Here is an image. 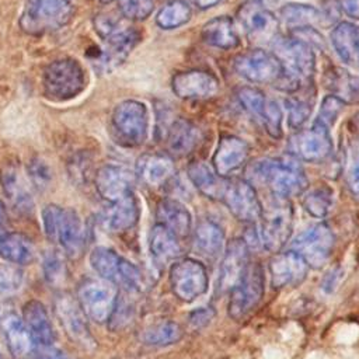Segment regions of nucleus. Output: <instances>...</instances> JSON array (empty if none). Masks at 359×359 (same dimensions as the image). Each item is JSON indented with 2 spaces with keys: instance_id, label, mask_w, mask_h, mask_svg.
<instances>
[{
  "instance_id": "obj_1",
  "label": "nucleus",
  "mask_w": 359,
  "mask_h": 359,
  "mask_svg": "<svg viewBox=\"0 0 359 359\" xmlns=\"http://www.w3.org/2000/svg\"><path fill=\"white\" fill-rule=\"evenodd\" d=\"M247 180L254 184H265L275 196L292 198L306 191L309 180L299 160L289 157H264L254 160L245 170Z\"/></svg>"
},
{
  "instance_id": "obj_2",
  "label": "nucleus",
  "mask_w": 359,
  "mask_h": 359,
  "mask_svg": "<svg viewBox=\"0 0 359 359\" xmlns=\"http://www.w3.org/2000/svg\"><path fill=\"white\" fill-rule=\"evenodd\" d=\"M293 230V209L286 198L275 196L262 208L259 220L245 231L243 240L251 248H262L271 252H279L289 241Z\"/></svg>"
},
{
  "instance_id": "obj_3",
  "label": "nucleus",
  "mask_w": 359,
  "mask_h": 359,
  "mask_svg": "<svg viewBox=\"0 0 359 359\" xmlns=\"http://www.w3.org/2000/svg\"><path fill=\"white\" fill-rule=\"evenodd\" d=\"M273 53L282 65V73L273 84L278 90L292 94L311 83L316 72V55L309 43L293 36L280 39L275 43Z\"/></svg>"
},
{
  "instance_id": "obj_4",
  "label": "nucleus",
  "mask_w": 359,
  "mask_h": 359,
  "mask_svg": "<svg viewBox=\"0 0 359 359\" xmlns=\"http://www.w3.org/2000/svg\"><path fill=\"white\" fill-rule=\"evenodd\" d=\"M43 233L49 241L57 244L66 255L76 257L84 247V226L74 209L48 205L42 210Z\"/></svg>"
},
{
  "instance_id": "obj_5",
  "label": "nucleus",
  "mask_w": 359,
  "mask_h": 359,
  "mask_svg": "<svg viewBox=\"0 0 359 359\" xmlns=\"http://www.w3.org/2000/svg\"><path fill=\"white\" fill-rule=\"evenodd\" d=\"M87 86V74L80 62L62 57L50 62L42 73V90L46 98L55 102L69 101Z\"/></svg>"
},
{
  "instance_id": "obj_6",
  "label": "nucleus",
  "mask_w": 359,
  "mask_h": 359,
  "mask_svg": "<svg viewBox=\"0 0 359 359\" xmlns=\"http://www.w3.org/2000/svg\"><path fill=\"white\" fill-rule=\"evenodd\" d=\"M72 14V0H27L20 27L29 35H43L66 25Z\"/></svg>"
},
{
  "instance_id": "obj_7",
  "label": "nucleus",
  "mask_w": 359,
  "mask_h": 359,
  "mask_svg": "<svg viewBox=\"0 0 359 359\" xmlns=\"http://www.w3.org/2000/svg\"><path fill=\"white\" fill-rule=\"evenodd\" d=\"M90 265L94 272L114 283L116 287H122L126 292L135 293L142 289L143 279L139 268L119 255L109 247H95L90 254Z\"/></svg>"
},
{
  "instance_id": "obj_8",
  "label": "nucleus",
  "mask_w": 359,
  "mask_h": 359,
  "mask_svg": "<svg viewBox=\"0 0 359 359\" xmlns=\"http://www.w3.org/2000/svg\"><path fill=\"white\" fill-rule=\"evenodd\" d=\"M119 297L118 287L102 279L88 278L77 286V302L86 317L97 324L108 323Z\"/></svg>"
},
{
  "instance_id": "obj_9",
  "label": "nucleus",
  "mask_w": 359,
  "mask_h": 359,
  "mask_svg": "<svg viewBox=\"0 0 359 359\" xmlns=\"http://www.w3.org/2000/svg\"><path fill=\"white\" fill-rule=\"evenodd\" d=\"M111 123L121 144L129 147L140 146L149 133L147 107L137 100H125L115 107Z\"/></svg>"
},
{
  "instance_id": "obj_10",
  "label": "nucleus",
  "mask_w": 359,
  "mask_h": 359,
  "mask_svg": "<svg viewBox=\"0 0 359 359\" xmlns=\"http://www.w3.org/2000/svg\"><path fill=\"white\" fill-rule=\"evenodd\" d=\"M265 290V273L259 262H250L244 275L229 292V316L240 321L261 302Z\"/></svg>"
},
{
  "instance_id": "obj_11",
  "label": "nucleus",
  "mask_w": 359,
  "mask_h": 359,
  "mask_svg": "<svg viewBox=\"0 0 359 359\" xmlns=\"http://www.w3.org/2000/svg\"><path fill=\"white\" fill-rule=\"evenodd\" d=\"M170 286L172 293L185 303L201 297L209 285L205 265L196 258H178L170 268Z\"/></svg>"
},
{
  "instance_id": "obj_12",
  "label": "nucleus",
  "mask_w": 359,
  "mask_h": 359,
  "mask_svg": "<svg viewBox=\"0 0 359 359\" xmlns=\"http://www.w3.org/2000/svg\"><path fill=\"white\" fill-rule=\"evenodd\" d=\"M335 234L325 223H317L299 233L290 243L292 251L299 254L309 268H323L332 254Z\"/></svg>"
},
{
  "instance_id": "obj_13",
  "label": "nucleus",
  "mask_w": 359,
  "mask_h": 359,
  "mask_svg": "<svg viewBox=\"0 0 359 359\" xmlns=\"http://www.w3.org/2000/svg\"><path fill=\"white\" fill-rule=\"evenodd\" d=\"M290 156L309 163H320L332 153V137L330 129L320 121L310 128L297 129L287 140Z\"/></svg>"
},
{
  "instance_id": "obj_14",
  "label": "nucleus",
  "mask_w": 359,
  "mask_h": 359,
  "mask_svg": "<svg viewBox=\"0 0 359 359\" xmlns=\"http://www.w3.org/2000/svg\"><path fill=\"white\" fill-rule=\"evenodd\" d=\"M233 67L238 76L252 84H275L282 73V65L276 55L261 48L236 56Z\"/></svg>"
},
{
  "instance_id": "obj_15",
  "label": "nucleus",
  "mask_w": 359,
  "mask_h": 359,
  "mask_svg": "<svg viewBox=\"0 0 359 359\" xmlns=\"http://www.w3.org/2000/svg\"><path fill=\"white\" fill-rule=\"evenodd\" d=\"M222 202L240 222L254 224L262 215V203L255 188L245 180H229Z\"/></svg>"
},
{
  "instance_id": "obj_16",
  "label": "nucleus",
  "mask_w": 359,
  "mask_h": 359,
  "mask_svg": "<svg viewBox=\"0 0 359 359\" xmlns=\"http://www.w3.org/2000/svg\"><path fill=\"white\" fill-rule=\"evenodd\" d=\"M237 20L245 35L255 43H268L278 35L279 21L264 4L247 1L237 10Z\"/></svg>"
},
{
  "instance_id": "obj_17",
  "label": "nucleus",
  "mask_w": 359,
  "mask_h": 359,
  "mask_svg": "<svg viewBox=\"0 0 359 359\" xmlns=\"http://www.w3.org/2000/svg\"><path fill=\"white\" fill-rule=\"evenodd\" d=\"M55 311L62 328L72 341L88 349L95 346L88 327V318L83 313L77 299L70 294H59L55 300Z\"/></svg>"
},
{
  "instance_id": "obj_18",
  "label": "nucleus",
  "mask_w": 359,
  "mask_h": 359,
  "mask_svg": "<svg viewBox=\"0 0 359 359\" xmlns=\"http://www.w3.org/2000/svg\"><path fill=\"white\" fill-rule=\"evenodd\" d=\"M250 264V248L243 237L233 238L223 251L217 275V293H229Z\"/></svg>"
},
{
  "instance_id": "obj_19",
  "label": "nucleus",
  "mask_w": 359,
  "mask_h": 359,
  "mask_svg": "<svg viewBox=\"0 0 359 359\" xmlns=\"http://www.w3.org/2000/svg\"><path fill=\"white\" fill-rule=\"evenodd\" d=\"M171 88L181 100H208L219 93L220 83L212 73L194 69L174 74Z\"/></svg>"
},
{
  "instance_id": "obj_20",
  "label": "nucleus",
  "mask_w": 359,
  "mask_h": 359,
  "mask_svg": "<svg viewBox=\"0 0 359 359\" xmlns=\"http://www.w3.org/2000/svg\"><path fill=\"white\" fill-rule=\"evenodd\" d=\"M139 41H140V34L137 29L132 27L121 28L115 34L107 36L104 39V46L101 48L98 57L95 60L98 70H102V72L114 70L116 66L125 62V59L132 52V49L137 45Z\"/></svg>"
},
{
  "instance_id": "obj_21",
  "label": "nucleus",
  "mask_w": 359,
  "mask_h": 359,
  "mask_svg": "<svg viewBox=\"0 0 359 359\" xmlns=\"http://www.w3.org/2000/svg\"><path fill=\"white\" fill-rule=\"evenodd\" d=\"M94 184L102 199L107 202H115L133 194L135 175L121 165L105 164L97 170Z\"/></svg>"
},
{
  "instance_id": "obj_22",
  "label": "nucleus",
  "mask_w": 359,
  "mask_h": 359,
  "mask_svg": "<svg viewBox=\"0 0 359 359\" xmlns=\"http://www.w3.org/2000/svg\"><path fill=\"white\" fill-rule=\"evenodd\" d=\"M309 272L304 259L292 250L276 252L269 261V273L272 286L283 289L300 285Z\"/></svg>"
},
{
  "instance_id": "obj_23",
  "label": "nucleus",
  "mask_w": 359,
  "mask_h": 359,
  "mask_svg": "<svg viewBox=\"0 0 359 359\" xmlns=\"http://www.w3.org/2000/svg\"><path fill=\"white\" fill-rule=\"evenodd\" d=\"M248 154L250 146L244 139L236 135H223L212 158L213 170L217 175L226 178L245 164Z\"/></svg>"
},
{
  "instance_id": "obj_24",
  "label": "nucleus",
  "mask_w": 359,
  "mask_h": 359,
  "mask_svg": "<svg viewBox=\"0 0 359 359\" xmlns=\"http://www.w3.org/2000/svg\"><path fill=\"white\" fill-rule=\"evenodd\" d=\"M36 348L53 346L56 334L46 307L39 300H28L21 316Z\"/></svg>"
},
{
  "instance_id": "obj_25",
  "label": "nucleus",
  "mask_w": 359,
  "mask_h": 359,
  "mask_svg": "<svg viewBox=\"0 0 359 359\" xmlns=\"http://www.w3.org/2000/svg\"><path fill=\"white\" fill-rule=\"evenodd\" d=\"M139 203L133 194L109 202V205L101 212L100 220L105 230L111 233H122L132 229L139 220Z\"/></svg>"
},
{
  "instance_id": "obj_26",
  "label": "nucleus",
  "mask_w": 359,
  "mask_h": 359,
  "mask_svg": "<svg viewBox=\"0 0 359 359\" xmlns=\"http://www.w3.org/2000/svg\"><path fill=\"white\" fill-rule=\"evenodd\" d=\"M1 327L7 348L14 359H31L35 355L36 345L20 316L7 314L1 321Z\"/></svg>"
},
{
  "instance_id": "obj_27",
  "label": "nucleus",
  "mask_w": 359,
  "mask_h": 359,
  "mask_svg": "<svg viewBox=\"0 0 359 359\" xmlns=\"http://www.w3.org/2000/svg\"><path fill=\"white\" fill-rule=\"evenodd\" d=\"M174 172V161L165 153H144L136 161V174L149 187L165 185Z\"/></svg>"
},
{
  "instance_id": "obj_28",
  "label": "nucleus",
  "mask_w": 359,
  "mask_h": 359,
  "mask_svg": "<svg viewBox=\"0 0 359 359\" xmlns=\"http://www.w3.org/2000/svg\"><path fill=\"white\" fill-rule=\"evenodd\" d=\"M157 223L167 227L178 238L188 237L192 230V216L188 208L174 198H164L156 209Z\"/></svg>"
},
{
  "instance_id": "obj_29",
  "label": "nucleus",
  "mask_w": 359,
  "mask_h": 359,
  "mask_svg": "<svg viewBox=\"0 0 359 359\" xmlns=\"http://www.w3.org/2000/svg\"><path fill=\"white\" fill-rule=\"evenodd\" d=\"M202 139L201 129L185 118H177L171 122L165 140L170 154L184 157L192 153Z\"/></svg>"
},
{
  "instance_id": "obj_30",
  "label": "nucleus",
  "mask_w": 359,
  "mask_h": 359,
  "mask_svg": "<svg viewBox=\"0 0 359 359\" xmlns=\"http://www.w3.org/2000/svg\"><path fill=\"white\" fill-rule=\"evenodd\" d=\"M192 244L201 257L215 261L224 251V231L216 222L203 219L194 229Z\"/></svg>"
},
{
  "instance_id": "obj_31",
  "label": "nucleus",
  "mask_w": 359,
  "mask_h": 359,
  "mask_svg": "<svg viewBox=\"0 0 359 359\" xmlns=\"http://www.w3.org/2000/svg\"><path fill=\"white\" fill-rule=\"evenodd\" d=\"M201 36L209 46L229 50L240 45V35L236 22L229 15H219L209 20L201 31Z\"/></svg>"
},
{
  "instance_id": "obj_32",
  "label": "nucleus",
  "mask_w": 359,
  "mask_h": 359,
  "mask_svg": "<svg viewBox=\"0 0 359 359\" xmlns=\"http://www.w3.org/2000/svg\"><path fill=\"white\" fill-rule=\"evenodd\" d=\"M187 175L192 185L206 198L222 201L229 180L217 175L213 168H210L203 161H192L187 168Z\"/></svg>"
},
{
  "instance_id": "obj_33",
  "label": "nucleus",
  "mask_w": 359,
  "mask_h": 359,
  "mask_svg": "<svg viewBox=\"0 0 359 359\" xmlns=\"http://www.w3.org/2000/svg\"><path fill=\"white\" fill-rule=\"evenodd\" d=\"M331 45L345 65L353 66L359 62V28L348 21L337 24L330 35Z\"/></svg>"
},
{
  "instance_id": "obj_34",
  "label": "nucleus",
  "mask_w": 359,
  "mask_h": 359,
  "mask_svg": "<svg viewBox=\"0 0 359 359\" xmlns=\"http://www.w3.org/2000/svg\"><path fill=\"white\" fill-rule=\"evenodd\" d=\"M149 248L154 261L161 265L174 262L181 257L180 238L160 223H156L150 230Z\"/></svg>"
},
{
  "instance_id": "obj_35",
  "label": "nucleus",
  "mask_w": 359,
  "mask_h": 359,
  "mask_svg": "<svg viewBox=\"0 0 359 359\" xmlns=\"http://www.w3.org/2000/svg\"><path fill=\"white\" fill-rule=\"evenodd\" d=\"M0 257L8 264L24 266L34 261L35 247L32 241L21 233L0 234Z\"/></svg>"
},
{
  "instance_id": "obj_36",
  "label": "nucleus",
  "mask_w": 359,
  "mask_h": 359,
  "mask_svg": "<svg viewBox=\"0 0 359 359\" xmlns=\"http://www.w3.org/2000/svg\"><path fill=\"white\" fill-rule=\"evenodd\" d=\"M0 182L6 196L10 202L22 213H29L34 208V201L25 185V181L21 178L20 171L13 167L7 165L0 171Z\"/></svg>"
},
{
  "instance_id": "obj_37",
  "label": "nucleus",
  "mask_w": 359,
  "mask_h": 359,
  "mask_svg": "<svg viewBox=\"0 0 359 359\" xmlns=\"http://www.w3.org/2000/svg\"><path fill=\"white\" fill-rule=\"evenodd\" d=\"M324 84L332 95L345 104L359 102V77L341 67H331L325 72Z\"/></svg>"
},
{
  "instance_id": "obj_38",
  "label": "nucleus",
  "mask_w": 359,
  "mask_h": 359,
  "mask_svg": "<svg viewBox=\"0 0 359 359\" xmlns=\"http://www.w3.org/2000/svg\"><path fill=\"white\" fill-rule=\"evenodd\" d=\"M316 101V90L313 84H307L286 98L287 122L293 129H300L311 115Z\"/></svg>"
},
{
  "instance_id": "obj_39",
  "label": "nucleus",
  "mask_w": 359,
  "mask_h": 359,
  "mask_svg": "<svg viewBox=\"0 0 359 359\" xmlns=\"http://www.w3.org/2000/svg\"><path fill=\"white\" fill-rule=\"evenodd\" d=\"M184 335L182 327L172 320H161L144 327L139 332V341L147 346H168L177 344Z\"/></svg>"
},
{
  "instance_id": "obj_40",
  "label": "nucleus",
  "mask_w": 359,
  "mask_h": 359,
  "mask_svg": "<svg viewBox=\"0 0 359 359\" xmlns=\"http://www.w3.org/2000/svg\"><path fill=\"white\" fill-rule=\"evenodd\" d=\"M279 15L280 20L292 29L313 27L323 18L320 10H317L314 6L299 3H289L282 6L279 10Z\"/></svg>"
},
{
  "instance_id": "obj_41",
  "label": "nucleus",
  "mask_w": 359,
  "mask_h": 359,
  "mask_svg": "<svg viewBox=\"0 0 359 359\" xmlns=\"http://www.w3.org/2000/svg\"><path fill=\"white\" fill-rule=\"evenodd\" d=\"M192 15L191 6L184 0H171L165 3L156 17V24L163 29H175L185 25Z\"/></svg>"
},
{
  "instance_id": "obj_42",
  "label": "nucleus",
  "mask_w": 359,
  "mask_h": 359,
  "mask_svg": "<svg viewBox=\"0 0 359 359\" xmlns=\"http://www.w3.org/2000/svg\"><path fill=\"white\" fill-rule=\"evenodd\" d=\"M302 205L310 216L323 219L331 212L334 206V191L327 185L316 187L304 194Z\"/></svg>"
},
{
  "instance_id": "obj_43",
  "label": "nucleus",
  "mask_w": 359,
  "mask_h": 359,
  "mask_svg": "<svg viewBox=\"0 0 359 359\" xmlns=\"http://www.w3.org/2000/svg\"><path fill=\"white\" fill-rule=\"evenodd\" d=\"M236 95H237L238 102L250 114V116H252L255 121H258L261 123L268 97L259 88L252 87V86L240 87L237 90Z\"/></svg>"
},
{
  "instance_id": "obj_44",
  "label": "nucleus",
  "mask_w": 359,
  "mask_h": 359,
  "mask_svg": "<svg viewBox=\"0 0 359 359\" xmlns=\"http://www.w3.org/2000/svg\"><path fill=\"white\" fill-rule=\"evenodd\" d=\"M24 272L13 264H0V297L17 294L24 286Z\"/></svg>"
},
{
  "instance_id": "obj_45",
  "label": "nucleus",
  "mask_w": 359,
  "mask_h": 359,
  "mask_svg": "<svg viewBox=\"0 0 359 359\" xmlns=\"http://www.w3.org/2000/svg\"><path fill=\"white\" fill-rule=\"evenodd\" d=\"M282 122H283V109L280 104L273 98H268L261 125L265 128V130L271 137L279 139L283 135Z\"/></svg>"
},
{
  "instance_id": "obj_46",
  "label": "nucleus",
  "mask_w": 359,
  "mask_h": 359,
  "mask_svg": "<svg viewBox=\"0 0 359 359\" xmlns=\"http://www.w3.org/2000/svg\"><path fill=\"white\" fill-rule=\"evenodd\" d=\"M43 278L50 285H60L66 276V266L63 257L57 251H48L42 258Z\"/></svg>"
},
{
  "instance_id": "obj_47",
  "label": "nucleus",
  "mask_w": 359,
  "mask_h": 359,
  "mask_svg": "<svg viewBox=\"0 0 359 359\" xmlns=\"http://www.w3.org/2000/svg\"><path fill=\"white\" fill-rule=\"evenodd\" d=\"M154 10V0H121L119 13L132 21L146 20Z\"/></svg>"
},
{
  "instance_id": "obj_48",
  "label": "nucleus",
  "mask_w": 359,
  "mask_h": 359,
  "mask_svg": "<svg viewBox=\"0 0 359 359\" xmlns=\"http://www.w3.org/2000/svg\"><path fill=\"white\" fill-rule=\"evenodd\" d=\"M345 105L346 104L342 100H339L338 97H335L332 94L325 95L321 101L317 121H320L323 125H325L330 129L337 122V119L339 118Z\"/></svg>"
},
{
  "instance_id": "obj_49",
  "label": "nucleus",
  "mask_w": 359,
  "mask_h": 359,
  "mask_svg": "<svg viewBox=\"0 0 359 359\" xmlns=\"http://www.w3.org/2000/svg\"><path fill=\"white\" fill-rule=\"evenodd\" d=\"M28 175L31 178V182L35 188L43 189L48 187L52 178V172L49 165L42 158H32L28 164Z\"/></svg>"
},
{
  "instance_id": "obj_50",
  "label": "nucleus",
  "mask_w": 359,
  "mask_h": 359,
  "mask_svg": "<svg viewBox=\"0 0 359 359\" xmlns=\"http://www.w3.org/2000/svg\"><path fill=\"white\" fill-rule=\"evenodd\" d=\"M94 28H95L97 34L105 39L107 36L119 31L122 27H121V21L118 17L111 15V14H98L94 18Z\"/></svg>"
},
{
  "instance_id": "obj_51",
  "label": "nucleus",
  "mask_w": 359,
  "mask_h": 359,
  "mask_svg": "<svg viewBox=\"0 0 359 359\" xmlns=\"http://www.w3.org/2000/svg\"><path fill=\"white\" fill-rule=\"evenodd\" d=\"M293 38L309 43L311 48L313 46L321 48V49L325 48V42H324L323 35L320 32H317L313 27H303V28L293 29Z\"/></svg>"
},
{
  "instance_id": "obj_52",
  "label": "nucleus",
  "mask_w": 359,
  "mask_h": 359,
  "mask_svg": "<svg viewBox=\"0 0 359 359\" xmlns=\"http://www.w3.org/2000/svg\"><path fill=\"white\" fill-rule=\"evenodd\" d=\"M344 276V268L341 265H335L332 266L323 278V282H321V290L325 293V294H331L335 292V289L338 287L341 279Z\"/></svg>"
},
{
  "instance_id": "obj_53",
  "label": "nucleus",
  "mask_w": 359,
  "mask_h": 359,
  "mask_svg": "<svg viewBox=\"0 0 359 359\" xmlns=\"http://www.w3.org/2000/svg\"><path fill=\"white\" fill-rule=\"evenodd\" d=\"M215 317V310L210 307V306H206V307H199L196 310H194L189 316V325L192 328H203L206 327L212 318Z\"/></svg>"
},
{
  "instance_id": "obj_54",
  "label": "nucleus",
  "mask_w": 359,
  "mask_h": 359,
  "mask_svg": "<svg viewBox=\"0 0 359 359\" xmlns=\"http://www.w3.org/2000/svg\"><path fill=\"white\" fill-rule=\"evenodd\" d=\"M346 184L351 191V194L359 199V156L353 160L348 177H346Z\"/></svg>"
},
{
  "instance_id": "obj_55",
  "label": "nucleus",
  "mask_w": 359,
  "mask_h": 359,
  "mask_svg": "<svg viewBox=\"0 0 359 359\" xmlns=\"http://www.w3.org/2000/svg\"><path fill=\"white\" fill-rule=\"evenodd\" d=\"M335 4L349 17L359 18V0H334Z\"/></svg>"
},
{
  "instance_id": "obj_56",
  "label": "nucleus",
  "mask_w": 359,
  "mask_h": 359,
  "mask_svg": "<svg viewBox=\"0 0 359 359\" xmlns=\"http://www.w3.org/2000/svg\"><path fill=\"white\" fill-rule=\"evenodd\" d=\"M31 359H67V358L53 346H48V348H41V352L38 355H34Z\"/></svg>"
},
{
  "instance_id": "obj_57",
  "label": "nucleus",
  "mask_w": 359,
  "mask_h": 359,
  "mask_svg": "<svg viewBox=\"0 0 359 359\" xmlns=\"http://www.w3.org/2000/svg\"><path fill=\"white\" fill-rule=\"evenodd\" d=\"M184 1H187L189 6H194L199 10H208V8H212V7L217 6L223 0H184Z\"/></svg>"
},
{
  "instance_id": "obj_58",
  "label": "nucleus",
  "mask_w": 359,
  "mask_h": 359,
  "mask_svg": "<svg viewBox=\"0 0 359 359\" xmlns=\"http://www.w3.org/2000/svg\"><path fill=\"white\" fill-rule=\"evenodd\" d=\"M8 224V213L6 209V205L0 199V227H6Z\"/></svg>"
},
{
  "instance_id": "obj_59",
  "label": "nucleus",
  "mask_w": 359,
  "mask_h": 359,
  "mask_svg": "<svg viewBox=\"0 0 359 359\" xmlns=\"http://www.w3.org/2000/svg\"><path fill=\"white\" fill-rule=\"evenodd\" d=\"M251 1H255V3H259V4H264V3H269V1H273V0H251Z\"/></svg>"
},
{
  "instance_id": "obj_60",
  "label": "nucleus",
  "mask_w": 359,
  "mask_h": 359,
  "mask_svg": "<svg viewBox=\"0 0 359 359\" xmlns=\"http://www.w3.org/2000/svg\"><path fill=\"white\" fill-rule=\"evenodd\" d=\"M98 1H101V3L107 4V3H112V1H116V0H98Z\"/></svg>"
},
{
  "instance_id": "obj_61",
  "label": "nucleus",
  "mask_w": 359,
  "mask_h": 359,
  "mask_svg": "<svg viewBox=\"0 0 359 359\" xmlns=\"http://www.w3.org/2000/svg\"><path fill=\"white\" fill-rule=\"evenodd\" d=\"M358 65H359V62H358Z\"/></svg>"
},
{
  "instance_id": "obj_62",
  "label": "nucleus",
  "mask_w": 359,
  "mask_h": 359,
  "mask_svg": "<svg viewBox=\"0 0 359 359\" xmlns=\"http://www.w3.org/2000/svg\"><path fill=\"white\" fill-rule=\"evenodd\" d=\"M0 359H1V356H0Z\"/></svg>"
}]
</instances>
